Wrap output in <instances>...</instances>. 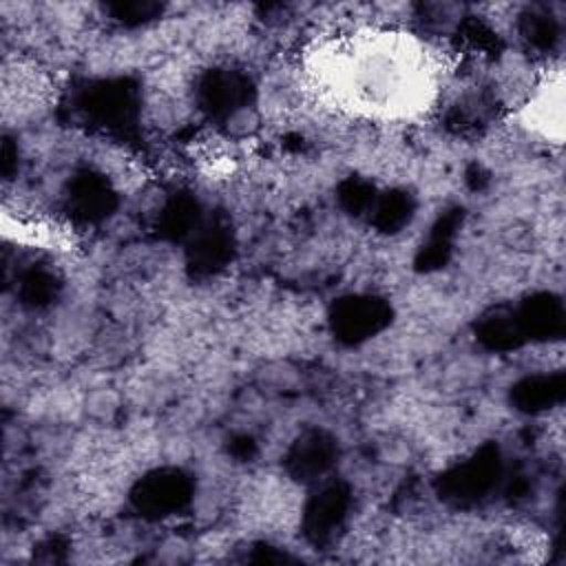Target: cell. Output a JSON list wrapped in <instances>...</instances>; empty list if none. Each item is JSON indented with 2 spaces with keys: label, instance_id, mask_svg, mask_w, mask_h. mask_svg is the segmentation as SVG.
Listing matches in <instances>:
<instances>
[{
  "label": "cell",
  "instance_id": "cell-1",
  "mask_svg": "<svg viewBox=\"0 0 566 566\" xmlns=\"http://www.w3.org/2000/svg\"><path fill=\"white\" fill-rule=\"evenodd\" d=\"M323 77L345 102L385 115L424 106L431 71L424 53L402 35L369 33L323 57Z\"/></svg>",
  "mask_w": 566,
  "mask_h": 566
},
{
  "label": "cell",
  "instance_id": "cell-2",
  "mask_svg": "<svg viewBox=\"0 0 566 566\" xmlns=\"http://www.w3.org/2000/svg\"><path fill=\"white\" fill-rule=\"evenodd\" d=\"M524 122L528 128L551 142H562L564 135V82L557 71L548 77L531 97L524 108Z\"/></svg>",
  "mask_w": 566,
  "mask_h": 566
}]
</instances>
